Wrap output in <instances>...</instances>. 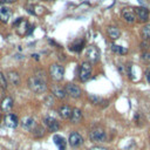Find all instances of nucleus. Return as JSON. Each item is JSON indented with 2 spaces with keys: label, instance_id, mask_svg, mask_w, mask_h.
Returning a JSON list of instances; mask_svg holds the SVG:
<instances>
[{
  "label": "nucleus",
  "instance_id": "nucleus-16",
  "mask_svg": "<svg viewBox=\"0 0 150 150\" xmlns=\"http://www.w3.org/2000/svg\"><path fill=\"white\" fill-rule=\"evenodd\" d=\"M122 18L124 19V21H127L128 23H132L136 20L135 16V12L132 8H123L122 9Z\"/></svg>",
  "mask_w": 150,
  "mask_h": 150
},
{
  "label": "nucleus",
  "instance_id": "nucleus-12",
  "mask_svg": "<svg viewBox=\"0 0 150 150\" xmlns=\"http://www.w3.org/2000/svg\"><path fill=\"white\" fill-rule=\"evenodd\" d=\"M6 80L12 86H15L16 87V86L20 84V75L15 70H8L7 71V75H6Z\"/></svg>",
  "mask_w": 150,
  "mask_h": 150
},
{
  "label": "nucleus",
  "instance_id": "nucleus-7",
  "mask_svg": "<svg viewBox=\"0 0 150 150\" xmlns=\"http://www.w3.org/2000/svg\"><path fill=\"white\" fill-rule=\"evenodd\" d=\"M28 28H29V22L23 18H20L15 22V29L20 36H25L26 34H28Z\"/></svg>",
  "mask_w": 150,
  "mask_h": 150
},
{
  "label": "nucleus",
  "instance_id": "nucleus-11",
  "mask_svg": "<svg viewBox=\"0 0 150 150\" xmlns=\"http://www.w3.org/2000/svg\"><path fill=\"white\" fill-rule=\"evenodd\" d=\"M68 142H69V145H70L71 148H79L80 145H82L83 138H82V136H81L79 132L74 131V132H71V134L69 135Z\"/></svg>",
  "mask_w": 150,
  "mask_h": 150
},
{
  "label": "nucleus",
  "instance_id": "nucleus-33",
  "mask_svg": "<svg viewBox=\"0 0 150 150\" xmlns=\"http://www.w3.org/2000/svg\"><path fill=\"white\" fill-rule=\"evenodd\" d=\"M43 1H55V0H43Z\"/></svg>",
  "mask_w": 150,
  "mask_h": 150
},
{
  "label": "nucleus",
  "instance_id": "nucleus-34",
  "mask_svg": "<svg viewBox=\"0 0 150 150\" xmlns=\"http://www.w3.org/2000/svg\"><path fill=\"white\" fill-rule=\"evenodd\" d=\"M1 95H2V94H1V90H0V98H1Z\"/></svg>",
  "mask_w": 150,
  "mask_h": 150
},
{
  "label": "nucleus",
  "instance_id": "nucleus-20",
  "mask_svg": "<svg viewBox=\"0 0 150 150\" xmlns=\"http://www.w3.org/2000/svg\"><path fill=\"white\" fill-rule=\"evenodd\" d=\"M53 139H54V143H55V145L57 146L59 150H66V148H67V142H66V139H64L61 135H57V134L54 135Z\"/></svg>",
  "mask_w": 150,
  "mask_h": 150
},
{
  "label": "nucleus",
  "instance_id": "nucleus-21",
  "mask_svg": "<svg viewBox=\"0 0 150 150\" xmlns=\"http://www.w3.org/2000/svg\"><path fill=\"white\" fill-rule=\"evenodd\" d=\"M107 33H108V36L111 39V40H117L120 36H121V32L117 27L115 26H109L107 28Z\"/></svg>",
  "mask_w": 150,
  "mask_h": 150
},
{
  "label": "nucleus",
  "instance_id": "nucleus-25",
  "mask_svg": "<svg viewBox=\"0 0 150 150\" xmlns=\"http://www.w3.org/2000/svg\"><path fill=\"white\" fill-rule=\"evenodd\" d=\"M32 131H33L34 136L38 137V138H41V137L45 135V128H43L42 125H35Z\"/></svg>",
  "mask_w": 150,
  "mask_h": 150
},
{
  "label": "nucleus",
  "instance_id": "nucleus-17",
  "mask_svg": "<svg viewBox=\"0 0 150 150\" xmlns=\"http://www.w3.org/2000/svg\"><path fill=\"white\" fill-rule=\"evenodd\" d=\"M84 45H86V40L84 39H77L73 43L69 45V49L73 50V52H75V53H79V52H81L83 49Z\"/></svg>",
  "mask_w": 150,
  "mask_h": 150
},
{
  "label": "nucleus",
  "instance_id": "nucleus-2",
  "mask_svg": "<svg viewBox=\"0 0 150 150\" xmlns=\"http://www.w3.org/2000/svg\"><path fill=\"white\" fill-rule=\"evenodd\" d=\"M91 63H89L88 61H84L81 63L80 68H79V79L81 82H86L90 79L91 76Z\"/></svg>",
  "mask_w": 150,
  "mask_h": 150
},
{
  "label": "nucleus",
  "instance_id": "nucleus-30",
  "mask_svg": "<svg viewBox=\"0 0 150 150\" xmlns=\"http://www.w3.org/2000/svg\"><path fill=\"white\" fill-rule=\"evenodd\" d=\"M89 150H110V149L104 148V146H100V145H94V146H91Z\"/></svg>",
  "mask_w": 150,
  "mask_h": 150
},
{
  "label": "nucleus",
  "instance_id": "nucleus-5",
  "mask_svg": "<svg viewBox=\"0 0 150 150\" xmlns=\"http://www.w3.org/2000/svg\"><path fill=\"white\" fill-rule=\"evenodd\" d=\"M86 57L89 63H95L100 60V50L96 46H89L86 50Z\"/></svg>",
  "mask_w": 150,
  "mask_h": 150
},
{
  "label": "nucleus",
  "instance_id": "nucleus-24",
  "mask_svg": "<svg viewBox=\"0 0 150 150\" xmlns=\"http://www.w3.org/2000/svg\"><path fill=\"white\" fill-rule=\"evenodd\" d=\"M141 36L143 40H149L150 39V23L144 25L141 29Z\"/></svg>",
  "mask_w": 150,
  "mask_h": 150
},
{
  "label": "nucleus",
  "instance_id": "nucleus-19",
  "mask_svg": "<svg viewBox=\"0 0 150 150\" xmlns=\"http://www.w3.org/2000/svg\"><path fill=\"white\" fill-rule=\"evenodd\" d=\"M52 95L54 96V97H56V98H60V100H62V98H64L66 97V91H64V88H61V87H59V86H53L52 87Z\"/></svg>",
  "mask_w": 150,
  "mask_h": 150
},
{
  "label": "nucleus",
  "instance_id": "nucleus-15",
  "mask_svg": "<svg viewBox=\"0 0 150 150\" xmlns=\"http://www.w3.org/2000/svg\"><path fill=\"white\" fill-rule=\"evenodd\" d=\"M21 127L26 131H32L35 127V120L30 116H26L21 120Z\"/></svg>",
  "mask_w": 150,
  "mask_h": 150
},
{
  "label": "nucleus",
  "instance_id": "nucleus-9",
  "mask_svg": "<svg viewBox=\"0 0 150 150\" xmlns=\"http://www.w3.org/2000/svg\"><path fill=\"white\" fill-rule=\"evenodd\" d=\"M13 14V11L7 5H0V21L6 23L9 21L11 16Z\"/></svg>",
  "mask_w": 150,
  "mask_h": 150
},
{
  "label": "nucleus",
  "instance_id": "nucleus-3",
  "mask_svg": "<svg viewBox=\"0 0 150 150\" xmlns=\"http://www.w3.org/2000/svg\"><path fill=\"white\" fill-rule=\"evenodd\" d=\"M89 139L94 143H101V142H105L107 139V134L104 131V129L102 128H94L90 130L89 132Z\"/></svg>",
  "mask_w": 150,
  "mask_h": 150
},
{
  "label": "nucleus",
  "instance_id": "nucleus-28",
  "mask_svg": "<svg viewBox=\"0 0 150 150\" xmlns=\"http://www.w3.org/2000/svg\"><path fill=\"white\" fill-rule=\"evenodd\" d=\"M141 59L144 63H150V52H143Z\"/></svg>",
  "mask_w": 150,
  "mask_h": 150
},
{
  "label": "nucleus",
  "instance_id": "nucleus-22",
  "mask_svg": "<svg viewBox=\"0 0 150 150\" xmlns=\"http://www.w3.org/2000/svg\"><path fill=\"white\" fill-rule=\"evenodd\" d=\"M83 117V114L82 111L79 109V108H74L73 111H71V115H70V122L71 123H79Z\"/></svg>",
  "mask_w": 150,
  "mask_h": 150
},
{
  "label": "nucleus",
  "instance_id": "nucleus-35",
  "mask_svg": "<svg viewBox=\"0 0 150 150\" xmlns=\"http://www.w3.org/2000/svg\"><path fill=\"white\" fill-rule=\"evenodd\" d=\"M0 120H1V112H0Z\"/></svg>",
  "mask_w": 150,
  "mask_h": 150
},
{
  "label": "nucleus",
  "instance_id": "nucleus-26",
  "mask_svg": "<svg viewBox=\"0 0 150 150\" xmlns=\"http://www.w3.org/2000/svg\"><path fill=\"white\" fill-rule=\"evenodd\" d=\"M111 50L120 54V55H124L128 53V49L125 47H122V46H117V45H111Z\"/></svg>",
  "mask_w": 150,
  "mask_h": 150
},
{
  "label": "nucleus",
  "instance_id": "nucleus-14",
  "mask_svg": "<svg viewBox=\"0 0 150 150\" xmlns=\"http://www.w3.org/2000/svg\"><path fill=\"white\" fill-rule=\"evenodd\" d=\"M4 122H5L6 127L7 128H11V129L16 128L18 124H19V120H18V117L14 114H7L5 116V118H4Z\"/></svg>",
  "mask_w": 150,
  "mask_h": 150
},
{
  "label": "nucleus",
  "instance_id": "nucleus-18",
  "mask_svg": "<svg viewBox=\"0 0 150 150\" xmlns=\"http://www.w3.org/2000/svg\"><path fill=\"white\" fill-rule=\"evenodd\" d=\"M71 111H73V109L69 105H67V104H63V105H61L59 108V115L63 120H69L70 118V115H71Z\"/></svg>",
  "mask_w": 150,
  "mask_h": 150
},
{
  "label": "nucleus",
  "instance_id": "nucleus-13",
  "mask_svg": "<svg viewBox=\"0 0 150 150\" xmlns=\"http://www.w3.org/2000/svg\"><path fill=\"white\" fill-rule=\"evenodd\" d=\"M12 108H13V98L11 96H5L1 100V102H0V109H1V111L8 112V111L12 110Z\"/></svg>",
  "mask_w": 150,
  "mask_h": 150
},
{
  "label": "nucleus",
  "instance_id": "nucleus-23",
  "mask_svg": "<svg viewBox=\"0 0 150 150\" xmlns=\"http://www.w3.org/2000/svg\"><path fill=\"white\" fill-rule=\"evenodd\" d=\"M88 98H89L90 103H93V104H95V105H100V104H102V103L104 102V100H103L101 96L93 95V94H89V95H88Z\"/></svg>",
  "mask_w": 150,
  "mask_h": 150
},
{
  "label": "nucleus",
  "instance_id": "nucleus-8",
  "mask_svg": "<svg viewBox=\"0 0 150 150\" xmlns=\"http://www.w3.org/2000/svg\"><path fill=\"white\" fill-rule=\"evenodd\" d=\"M43 124H45L46 128H47L49 131H52V132H55V131H57V130L60 129V124H59L57 120L54 118V117H52V116L45 117V118H43Z\"/></svg>",
  "mask_w": 150,
  "mask_h": 150
},
{
  "label": "nucleus",
  "instance_id": "nucleus-6",
  "mask_svg": "<svg viewBox=\"0 0 150 150\" xmlns=\"http://www.w3.org/2000/svg\"><path fill=\"white\" fill-rule=\"evenodd\" d=\"M64 91L68 96L73 97V98H79L82 95V90L77 84L74 83H67L64 86Z\"/></svg>",
  "mask_w": 150,
  "mask_h": 150
},
{
  "label": "nucleus",
  "instance_id": "nucleus-4",
  "mask_svg": "<svg viewBox=\"0 0 150 150\" xmlns=\"http://www.w3.org/2000/svg\"><path fill=\"white\" fill-rule=\"evenodd\" d=\"M49 75L54 81H61L63 79L64 75V68L61 64L57 63H53L49 67Z\"/></svg>",
  "mask_w": 150,
  "mask_h": 150
},
{
  "label": "nucleus",
  "instance_id": "nucleus-1",
  "mask_svg": "<svg viewBox=\"0 0 150 150\" xmlns=\"http://www.w3.org/2000/svg\"><path fill=\"white\" fill-rule=\"evenodd\" d=\"M28 87L35 94H42L47 90V80L43 71H39L28 79Z\"/></svg>",
  "mask_w": 150,
  "mask_h": 150
},
{
  "label": "nucleus",
  "instance_id": "nucleus-31",
  "mask_svg": "<svg viewBox=\"0 0 150 150\" xmlns=\"http://www.w3.org/2000/svg\"><path fill=\"white\" fill-rule=\"evenodd\" d=\"M145 77H146V81L150 83V67L145 69Z\"/></svg>",
  "mask_w": 150,
  "mask_h": 150
},
{
  "label": "nucleus",
  "instance_id": "nucleus-29",
  "mask_svg": "<svg viewBox=\"0 0 150 150\" xmlns=\"http://www.w3.org/2000/svg\"><path fill=\"white\" fill-rule=\"evenodd\" d=\"M139 47H141L142 50L146 52V49H149V47H150V40H143V41L141 42Z\"/></svg>",
  "mask_w": 150,
  "mask_h": 150
},
{
  "label": "nucleus",
  "instance_id": "nucleus-27",
  "mask_svg": "<svg viewBox=\"0 0 150 150\" xmlns=\"http://www.w3.org/2000/svg\"><path fill=\"white\" fill-rule=\"evenodd\" d=\"M7 84H8V82L6 80V76L0 71V90H5L7 88Z\"/></svg>",
  "mask_w": 150,
  "mask_h": 150
},
{
  "label": "nucleus",
  "instance_id": "nucleus-32",
  "mask_svg": "<svg viewBox=\"0 0 150 150\" xmlns=\"http://www.w3.org/2000/svg\"><path fill=\"white\" fill-rule=\"evenodd\" d=\"M16 0H0V4L2 5H7V4H12V2H15Z\"/></svg>",
  "mask_w": 150,
  "mask_h": 150
},
{
  "label": "nucleus",
  "instance_id": "nucleus-10",
  "mask_svg": "<svg viewBox=\"0 0 150 150\" xmlns=\"http://www.w3.org/2000/svg\"><path fill=\"white\" fill-rule=\"evenodd\" d=\"M135 12V16L138 19V21L141 22H145L149 20V9L145 7H136L134 8Z\"/></svg>",
  "mask_w": 150,
  "mask_h": 150
}]
</instances>
